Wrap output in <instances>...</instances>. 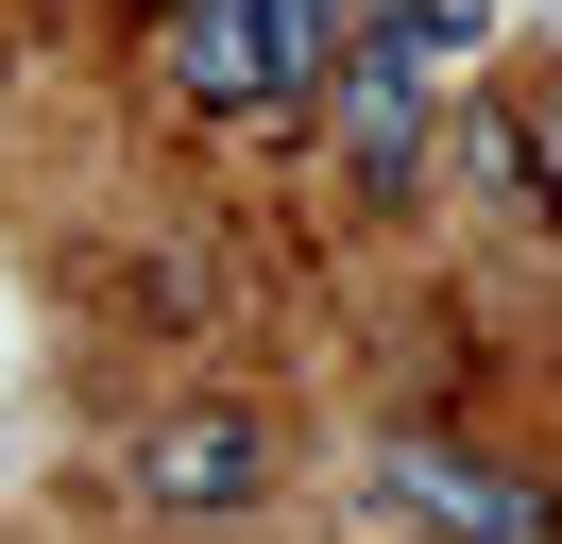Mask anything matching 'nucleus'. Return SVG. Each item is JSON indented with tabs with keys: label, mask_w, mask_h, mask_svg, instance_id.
Returning a JSON list of instances; mask_svg holds the SVG:
<instances>
[{
	"label": "nucleus",
	"mask_w": 562,
	"mask_h": 544,
	"mask_svg": "<svg viewBox=\"0 0 562 544\" xmlns=\"http://www.w3.org/2000/svg\"><path fill=\"white\" fill-rule=\"evenodd\" d=\"M477 52V0H375L324 68V136H341L358 188H426V120H443V68Z\"/></svg>",
	"instance_id": "nucleus-1"
},
{
	"label": "nucleus",
	"mask_w": 562,
	"mask_h": 544,
	"mask_svg": "<svg viewBox=\"0 0 562 544\" xmlns=\"http://www.w3.org/2000/svg\"><path fill=\"white\" fill-rule=\"evenodd\" d=\"M137 494L171 510V528L256 510V494H273V442H256V408H171V426H137Z\"/></svg>",
	"instance_id": "nucleus-2"
},
{
	"label": "nucleus",
	"mask_w": 562,
	"mask_h": 544,
	"mask_svg": "<svg viewBox=\"0 0 562 544\" xmlns=\"http://www.w3.org/2000/svg\"><path fill=\"white\" fill-rule=\"evenodd\" d=\"M392 510H426L443 544H562V494H528L494 460H443V442H392Z\"/></svg>",
	"instance_id": "nucleus-3"
},
{
	"label": "nucleus",
	"mask_w": 562,
	"mask_h": 544,
	"mask_svg": "<svg viewBox=\"0 0 562 544\" xmlns=\"http://www.w3.org/2000/svg\"><path fill=\"white\" fill-rule=\"evenodd\" d=\"M171 86L205 102V120H273V34H256V0H171Z\"/></svg>",
	"instance_id": "nucleus-4"
},
{
	"label": "nucleus",
	"mask_w": 562,
	"mask_h": 544,
	"mask_svg": "<svg viewBox=\"0 0 562 544\" xmlns=\"http://www.w3.org/2000/svg\"><path fill=\"white\" fill-rule=\"evenodd\" d=\"M256 34H273V120H324V68H341L358 0H256Z\"/></svg>",
	"instance_id": "nucleus-5"
},
{
	"label": "nucleus",
	"mask_w": 562,
	"mask_h": 544,
	"mask_svg": "<svg viewBox=\"0 0 562 544\" xmlns=\"http://www.w3.org/2000/svg\"><path fill=\"white\" fill-rule=\"evenodd\" d=\"M154 18H171V0H154Z\"/></svg>",
	"instance_id": "nucleus-6"
},
{
	"label": "nucleus",
	"mask_w": 562,
	"mask_h": 544,
	"mask_svg": "<svg viewBox=\"0 0 562 544\" xmlns=\"http://www.w3.org/2000/svg\"><path fill=\"white\" fill-rule=\"evenodd\" d=\"M546 102H562V86H546Z\"/></svg>",
	"instance_id": "nucleus-7"
}]
</instances>
